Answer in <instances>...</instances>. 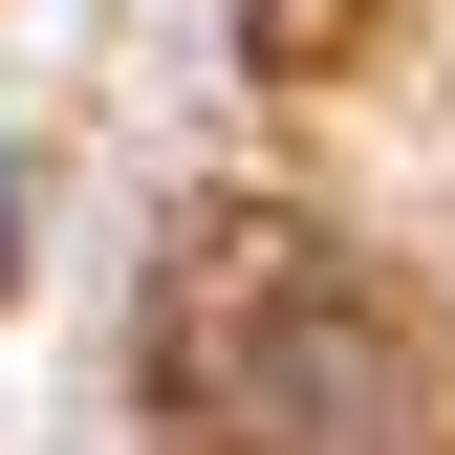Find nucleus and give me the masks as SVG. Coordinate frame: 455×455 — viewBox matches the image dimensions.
I'll use <instances>...</instances> for the list:
<instances>
[{
  "instance_id": "nucleus-1",
  "label": "nucleus",
  "mask_w": 455,
  "mask_h": 455,
  "mask_svg": "<svg viewBox=\"0 0 455 455\" xmlns=\"http://www.w3.org/2000/svg\"><path fill=\"white\" fill-rule=\"evenodd\" d=\"M196 390L239 412V455H260V434H282V455H390V347H369V325H325L304 282H282V325H260L239 369H196Z\"/></svg>"
},
{
  "instance_id": "nucleus-2",
  "label": "nucleus",
  "mask_w": 455,
  "mask_h": 455,
  "mask_svg": "<svg viewBox=\"0 0 455 455\" xmlns=\"http://www.w3.org/2000/svg\"><path fill=\"white\" fill-rule=\"evenodd\" d=\"M0 239H22V174H0Z\"/></svg>"
}]
</instances>
